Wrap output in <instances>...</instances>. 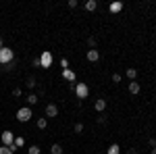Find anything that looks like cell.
Segmentation results:
<instances>
[{
	"label": "cell",
	"mask_w": 156,
	"mask_h": 154,
	"mask_svg": "<svg viewBox=\"0 0 156 154\" xmlns=\"http://www.w3.org/2000/svg\"><path fill=\"white\" fill-rule=\"evenodd\" d=\"M87 46L92 48V50H96V38H94V36H90V38H87Z\"/></svg>",
	"instance_id": "ffe728a7"
},
{
	"label": "cell",
	"mask_w": 156,
	"mask_h": 154,
	"mask_svg": "<svg viewBox=\"0 0 156 154\" xmlns=\"http://www.w3.org/2000/svg\"><path fill=\"white\" fill-rule=\"evenodd\" d=\"M0 48H2V36H0Z\"/></svg>",
	"instance_id": "1f68e13d"
},
{
	"label": "cell",
	"mask_w": 156,
	"mask_h": 154,
	"mask_svg": "<svg viewBox=\"0 0 156 154\" xmlns=\"http://www.w3.org/2000/svg\"><path fill=\"white\" fill-rule=\"evenodd\" d=\"M50 152H52V154H62L65 150H62L60 144H52V146H50Z\"/></svg>",
	"instance_id": "4fadbf2b"
},
{
	"label": "cell",
	"mask_w": 156,
	"mask_h": 154,
	"mask_svg": "<svg viewBox=\"0 0 156 154\" xmlns=\"http://www.w3.org/2000/svg\"><path fill=\"white\" fill-rule=\"evenodd\" d=\"M121 79H123V77H121L119 73H112V81H115V83H119Z\"/></svg>",
	"instance_id": "4316f807"
},
{
	"label": "cell",
	"mask_w": 156,
	"mask_h": 154,
	"mask_svg": "<svg viewBox=\"0 0 156 154\" xmlns=\"http://www.w3.org/2000/svg\"><path fill=\"white\" fill-rule=\"evenodd\" d=\"M125 75H127V77H129V79H131V81H135V75H137V71H135V69H133V67H129V69H127V71H125Z\"/></svg>",
	"instance_id": "5bb4252c"
},
{
	"label": "cell",
	"mask_w": 156,
	"mask_h": 154,
	"mask_svg": "<svg viewBox=\"0 0 156 154\" xmlns=\"http://www.w3.org/2000/svg\"><path fill=\"white\" fill-rule=\"evenodd\" d=\"M25 100H27V104L31 106V104H36V102H37V96H36V94H29L27 98H25Z\"/></svg>",
	"instance_id": "ac0fdd59"
},
{
	"label": "cell",
	"mask_w": 156,
	"mask_h": 154,
	"mask_svg": "<svg viewBox=\"0 0 156 154\" xmlns=\"http://www.w3.org/2000/svg\"><path fill=\"white\" fill-rule=\"evenodd\" d=\"M77 4H79L77 0H69V6H71V9H77Z\"/></svg>",
	"instance_id": "83f0119b"
},
{
	"label": "cell",
	"mask_w": 156,
	"mask_h": 154,
	"mask_svg": "<svg viewBox=\"0 0 156 154\" xmlns=\"http://www.w3.org/2000/svg\"><path fill=\"white\" fill-rule=\"evenodd\" d=\"M42 150H40V146H31L29 150H27V154H40Z\"/></svg>",
	"instance_id": "7402d4cb"
},
{
	"label": "cell",
	"mask_w": 156,
	"mask_h": 154,
	"mask_svg": "<svg viewBox=\"0 0 156 154\" xmlns=\"http://www.w3.org/2000/svg\"><path fill=\"white\" fill-rule=\"evenodd\" d=\"M106 154H121V148H119V144H112L110 148H108V152Z\"/></svg>",
	"instance_id": "e0dca14e"
},
{
	"label": "cell",
	"mask_w": 156,
	"mask_h": 154,
	"mask_svg": "<svg viewBox=\"0 0 156 154\" xmlns=\"http://www.w3.org/2000/svg\"><path fill=\"white\" fill-rule=\"evenodd\" d=\"M94 108H96L98 113H102V110L106 108V100H104V98H98L96 102H94Z\"/></svg>",
	"instance_id": "30bf717a"
},
{
	"label": "cell",
	"mask_w": 156,
	"mask_h": 154,
	"mask_svg": "<svg viewBox=\"0 0 156 154\" xmlns=\"http://www.w3.org/2000/svg\"><path fill=\"white\" fill-rule=\"evenodd\" d=\"M150 154H156V146H154V148H152V150H150Z\"/></svg>",
	"instance_id": "4dcf8cb0"
},
{
	"label": "cell",
	"mask_w": 156,
	"mask_h": 154,
	"mask_svg": "<svg viewBox=\"0 0 156 154\" xmlns=\"http://www.w3.org/2000/svg\"><path fill=\"white\" fill-rule=\"evenodd\" d=\"M148 144H150V148H154V146H156V140H154V138H150V140H148Z\"/></svg>",
	"instance_id": "f1b7e54d"
},
{
	"label": "cell",
	"mask_w": 156,
	"mask_h": 154,
	"mask_svg": "<svg viewBox=\"0 0 156 154\" xmlns=\"http://www.w3.org/2000/svg\"><path fill=\"white\" fill-rule=\"evenodd\" d=\"M25 85H27V88H31V90H34V88H36V85H37L36 77H27V83H25Z\"/></svg>",
	"instance_id": "d6986e66"
},
{
	"label": "cell",
	"mask_w": 156,
	"mask_h": 154,
	"mask_svg": "<svg viewBox=\"0 0 156 154\" xmlns=\"http://www.w3.org/2000/svg\"><path fill=\"white\" fill-rule=\"evenodd\" d=\"M87 94H90V88H87L85 83H75V96H77V98L85 100V98H87Z\"/></svg>",
	"instance_id": "3957f363"
},
{
	"label": "cell",
	"mask_w": 156,
	"mask_h": 154,
	"mask_svg": "<svg viewBox=\"0 0 156 154\" xmlns=\"http://www.w3.org/2000/svg\"><path fill=\"white\" fill-rule=\"evenodd\" d=\"M127 90H129V94H133V96H135V94H140V90H142V85H140L137 81H131L129 85H127Z\"/></svg>",
	"instance_id": "ba28073f"
},
{
	"label": "cell",
	"mask_w": 156,
	"mask_h": 154,
	"mask_svg": "<svg viewBox=\"0 0 156 154\" xmlns=\"http://www.w3.org/2000/svg\"><path fill=\"white\" fill-rule=\"evenodd\" d=\"M87 60H90V63L100 60V50H87Z\"/></svg>",
	"instance_id": "9c48e42d"
},
{
	"label": "cell",
	"mask_w": 156,
	"mask_h": 154,
	"mask_svg": "<svg viewBox=\"0 0 156 154\" xmlns=\"http://www.w3.org/2000/svg\"><path fill=\"white\" fill-rule=\"evenodd\" d=\"M31 117H34V113H31V108H29V106H23V108L17 110V119H19L21 123H27Z\"/></svg>",
	"instance_id": "7a4b0ae2"
},
{
	"label": "cell",
	"mask_w": 156,
	"mask_h": 154,
	"mask_svg": "<svg viewBox=\"0 0 156 154\" xmlns=\"http://www.w3.org/2000/svg\"><path fill=\"white\" fill-rule=\"evenodd\" d=\"M60 67H62V69H69V60H67V59H60Z\"/></svg>",
	"instance_id": "d4e9b609"
},
{
	"label": "cell",
	"mask_w": 156,
	"mask_h": 154,
	"mask_svg": "<svg viewBox=\"0 0 156 154\" xmlns=\"http://www.w3.org/2000/svg\"><path fill=\"white\" fill-rule=\"evenodd\" d=\"M12 56H15V52H12L11 48H6V46L0 48V63H2V65H11Z\"/></svg>",
	"instance_id": "6da1fadb"
},
{
	"label": "cell",
	"mask_w": 156,
	"mask_h": 154,
	"mask_svg": "<svg viewBox=\"0 0 156 154\" xmlns=\"http://www.w3.org/2000/svg\"><path fill=\"white\" fill-rule=\"evenodd\" d=\"M0 154H15L9 146H0Z\"/></svg>",
	"instance_id": "44dd1931"
},
{
	"label": "cell",
	"mask_w": 156,
	"mask_h": 154,
	"mask_svg": "<svg viewBox=\"0 0 156 154\" xmlns=\"http://www.w3.org/2000/svg\"><path fill=\"white\" fill-rule=\"evenodd\" d=\"M12 142H15L12 131H4V133H2V146H11Z\"/></svg>",
	"instance_id": "8992f818"
},
{
	"label": "cell",
	"mask_w": 156,
	"mask_h": 154,
	"mask_svg": "<svg viewBox=\"0 0 156 154\" xmlns=\"http://www.w3.org/2000/svg\"><path fill=\"white\" fill-rule=\"evenodd\" d=\"M40 65H42V69H48L50 65H52V54H50V50H44V52L40 54Z\"/></svg>",
	"instance_id": "277c9868"
},
{
	"label": "cell",
	"mask_w": 156,
	"mask_h": 154,
	"mask_svg": "<svg viewBox=\"0 0 156 154\" xmlns=\"http://www.w3.org/2000/svg\"><path fill=\"white\" fill-rule=\"evenodd\" d=\"M73 129H75V133H81V131H83V125H81V123H75Z\"/></svg>",
	"instance_id": "cb8c5ba5"
},
{
	"label": "cell",
	"mask_w": 156,
	"mask_h": 154,
	"mask_svg": "<svg viewBox=\"0 0 156 154\" xmlns=\"http://www.w3.org/2000/svg\"><path fill=\"white\" fill-rule=\"evenodd\" d=\"M21 94H23V92H21V88H15V90H12V96H15V98H19Z\"/></svg>",
	"instance_id": "484cf974"
},
{
	"label": "cell",
	"mask_w": 156,
	"mask_h": 154,
	"mask_svg": "<svg viewBox=\"0 0 156 154\" xmlns=\"http://www.w3.org/2000/svg\"><path fill=\"white\" fill-rule=\"evenodd\" d=\"M106 121H108V119L104 117L102 113H100V117H98V125H106Z\"/></svg>",
	"instance_id": "603a6c76"
},
{
	"label": "cell",
	"mask_w": 156,
	"mask_h": 154,
	"mask_svg": "<svg viewBox=\"0 0 156 154\" xmlns=\"http://www.w3.org/2000/svg\"><path fill=\"white\" fill-rule=\"evenodd\" d=\"M46 125H48V119H46V117L37 119V129H46Z\"/></svg>",
	"instance_id": "2e32d148"
},
{
	"label": "cell",
	"mask_w": 156,
	"mask_h": 154,
	"mask_svg": "<svg viewBox=\"0 0 156 154\" xmlns=\"http://www.w3.org/2000/svg\"><path fill=\"white\" fill-rule=\"evenodd\" d=\"M46 117H50V119L58 117V106H56V104H52V102H50L48 106H46Z\"/></svg>",
	"instance_id": "5b68a950"
},
{
	"label": "cell",
	"mask_w": 156,
	"mask_h": 154,
	"mask_svg": "<svg viewBox=\"0 0 156 154\" xmlns=\"http://www.w3.org/2000/svg\"><path fill=\"white\" fill-rule=\"evenodd\" d=\"M12 146H15V148H21V146H25V140L21 138V135H17L15 142H12Z\"/></svg>",
	"instance_id": "9a60e30c"
},
{
	"label": "cell",
	"mask_w": 156,
	"mask_h": 154,
	"mask_svg": "<svg viewBox=\"0 0 156 154\" xmlns=\"http://www.w3.org/2000/svg\"><path fill=\"white\" fill-rule=\"evenodd\" d=\"M108 9H110V13H115V15H117V13L123 11V2H112V4H110Z\"/></svg>",
	"instance_id": "8fae6325"
},
{
	"label": "cell",
	"mask_w": 156,
	"mask_h": 154,
	"mask_svg": "<svg viewBox=\"0 0 156 154\" xmlns=\"http://www.w3.org/2000/svg\"><path fill=\"white\" fill-rule=\"evenodd\" d=\"M96 9H98V2H96V0H87V2H85V11L92 13V11H96Z\"/></svg>",
	"instance_id": "7c38bea8"
},
{
	"label": "cell",
	"mask_w": 156,
	"mask_h": 154,
	"mask_svg": "<svg viewBox=\"0 0 156 154\" xmlns=\"http://www.w3.org/2000/svg\"><path fill=\"white\" fill-rule=\"evenodd\" d=\"M127 154H137V150H133V148H131V150H127Z\"/></svg>",
	"instance_id": "f546056e"
},
{
	"label": "cell",
	"mask_w": 156,
	"mask_h": 154,
	"mask_svg": "<svg viewBox=\"0 0 156 154\" xmlns=\"http://www.w3.org/2000/svg\"><path fill=\"white\" fill-rule=\"evenodd\" d=\"M62 79H67L69 83H75L77 77H75V73H73L71 69H62Z\"/></svg>",
	"instance_id": "52a82bcc"
}]
</instances>
